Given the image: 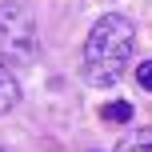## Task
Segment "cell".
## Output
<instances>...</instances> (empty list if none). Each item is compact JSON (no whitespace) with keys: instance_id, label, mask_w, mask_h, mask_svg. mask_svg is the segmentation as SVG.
<instances>
[{"instance_id":"6da1fadb","label":"cell","mask_w":152,"mask_h":152,"mask_svg":"<svg viewBox=\"0 0 152 152\" xmlns=\"http://www.w3.org/2000/svg\"><path fill=\"white\" fill-rule=\"evenodd\" d=\"M132 48H136V28H132L128 16L108 12L92 24L88 40H84V76L96 88H108V84L120 80V72L128 68Z\"/></svg>"},{"instance_id":"7a4b0ae2","label":"cell","mask_w":152,"mask_h":152,"mask_svg":"<svg viewBox=\"0 0 152 152\" xmlns=\"http://www.w3.org/2000/svg\"><path fill=\"white\" fill-rule=\"evenodd\" d=\"M0 56L24 64L36 56V24H32L28 8L4 4L0 8Z\"/></svg>"},{"instance_id":"3957f363","label":"cell","mask_w":152,"mask_h":152,"mask_svg":"<svg viewBox=\"0 0 152 152\" xmlns=\"http://www.w3.org/2000/svg\"><path fill=\"white\" fill-rule=\"evenodd\" d=\"M16 100H20V84H16L12 68H8V64H4V56H0V112L16 108Z\"/></svg>"},{"instance_id":"277c9868","label":"cell","mask_w":152,"mask_h":152,"mask_svg":"<svg viewBox=\"0 0 152 152\" xmlns=\"http://www.w3.org/2000/svg\"><path fill=\"white\" fill-rule=\"evenodd\" d=\"M100 116H104L108 124H128L132 120V104H128V100H112V104H104Z\"/></svg>"},{"instance_id":"5b68a950","label":"cell","mask_w":152,"mask_h":152,"mask_svg":"<svg viewBox=\"0 0 152 152\" xmlns=\"http://www.w3.org/2000/svg\"><path fill=\"white\" fill-rule=\"evenodd\" d=\"M116 152H152V132H132V136H124Z\"/></svg>"},{"instance_id":"8992f818","label":"cell","mask_w":152,"mask_h":152,"mask_svg":"<svg viewBox=\"0 0 152 152\" xmlns=\"http://www.w3.org/2000/svg\"><path fill=\"white\" fill-rule=\"evenodd\" d=\"M136 84H140L144 92H152V60H144V64L136 68Z\"/></svg>"},{"instance_id":"52a82bcc","label":"cell","mask_w":152,"mask_h":152,"mask_svg":"<svg viewBox=\"0 0 152 152\" xmlns=\"http://www.w3.org/2000/svg\"><path fill=\"white\" fill-rule=\"evenodd\" d=\"M0 152H4V148H0Z\"/></svg>"}]
</instances>
